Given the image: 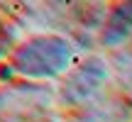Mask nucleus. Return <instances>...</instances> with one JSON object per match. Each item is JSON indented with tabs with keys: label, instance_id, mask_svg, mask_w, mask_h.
<instances>
[{
	"label": "nucleus",
	"instance_id": "1",
	"mask_svg": "<svg viewBox=\"0 0 132 122\" xmlns=\"http://www.w3.org/2000/svg\"><path fill=\"white\" fill-rule=\"evenodd\" d=\"M71 47L59 37H37L15 51V68L27 76H56L69 66Z\"/></svg>",
	"mask_w": 132,
	"mask_h": 122
},
{
	"label": "nucleus",
	"instance_id": "2",
	"mask_svg": "<svg viewBox=\"0 0 132 122\" xmlns=\"http://www.w3.org/2000/svg\"><path fill=\"white\" fill-rule=\"evenodd\" d=\"M105 81V66L103 61L90 59L86 64H81V68H76L69 76V81L64 83V100L69 103H83L88 100L95 90L100 88V83Z\"/></svg>",
	"mask_w": 132,
	"mask_h": 122
},
{
	"label": "nucleus",
	"instance_id": "3",
	"mask_svg": "<svg viewBox=\"0 0 132 122\" xmlns=\"http://www.w3.org/2000/svg\"><path fill=\"white\" fill-rule=\"evenodd\" d=\"M132 29V5H118L110 12L108 22H105L103 42L108 44H120Z\"/></svg>",
	"mask_w": 132,
	"mask_h": 122
},
{
	"label": "nucleus",
	"instance_id": "4",
	"mask_svg": "<svg viewBox=\"0 0 132 122\" xmlns=\"http://www.w3.org/2000/svg\"><path fill=\"white\" fill-rule=\"evenodd\" d=\"M10 44H12V32L7 29V24L0 22V54H5L10 49Z\"/></svg>",
	"mask_w": 132,
	"mask_h": 122
}]
</instances>
